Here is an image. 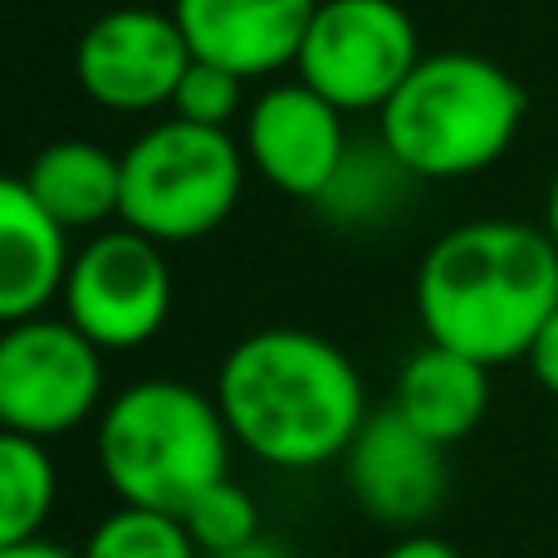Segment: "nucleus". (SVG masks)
Returning a JSON list of instances; mask_svg holds the SVG:
<instances>
[{"label": "nucleus", "instance_id": "1", "mask_svg": "<svg viewBox=\"0 0 558 558\" xmlns=\"http://www.w3.org/2000/svg\"><path fill=\"white\" fill-rule=\"evenodd\" d=\"M558 308V245L530 221H465L446 231L416 270L426 343L456 348L485 367L530 357Z\"/></svg>", "mask_w": 558, "mask_h": 558}, {"label": "nucleus", "instance_id": "2", "mask_svg": "<svg viewBox=\"0 0 558 558\" xmlns=\"http://www.w3.org/2000/svg\"><path fill=\"white\" fill-rule=\"evenodd\" d=\"M216 407L231 441L279 471L338 461L367 422L353 357L304 328H260L241 338L216 377Z\"/></svg>", "mask_w": 558, "mask_h": 558}, {"label": "nucleus", "instance_id": "3", "mask_svg": "<svg viewBox=\"0 0 558 558\" xmlns=\"http://www.w3.org/2000/svg\"><path fill=\"white\" fill-rule=\"evenodd\" d=\"M383 143L416 182H461L490 172L530 113L524 84L471 49L422 54L383 108Z\"/></svg>", "mask_w": 558, "mask_h": 558}, {"label": "nucleus", "instance_id": "4", "mask_svg": "<svg viewBox=\"0 0 558 558\" xmlns=\"http://www.w3.org/2000/svg\"><path fill=\"white\" fill-rule=\"evenodd\" d=\"M98 465L123 505L182 514L206 485L231 475V426L216 397L147 377L104 407Z\"/></svg>", "mask_w": 558, "mask_h": 558}, {"label": "nucleus", "instance_id": "5", "mask_svg": "<svg viewBox=\"0 0 558 558\" xmlns=\"http://www.w3.org/2000/svg\"><path fill=\"white\" fill-rule=\"evenodd\" d=\"M245 186V147L226 128L157 123L123 153V206L118 221L157 245L211 235L235 211Z\"/></svg>", "mask_w": 558, "mask_h": 558}, {"label": "nucleus", "instance_id": "6", "mask_svg": "<svg viewBox=\"0 0 558 558\" xmlns=\"http://www.w3.org/2000/svg\"><path fill=\"white\" fill-rule=\"evenodd\" d=\"M422 64L416 25L397 0H318L299 45V78L343 113L383 108Z\"/></svg>", "mask_w": 558, "mask_h": 558}, {"label": "nucleus", "instance_id": "7", "mask_svg": "<svg viewBox=\"0 0 558 558\" xmlns=\"http://www.w3.org/2000/svg\"><path fill=\"white\" fill-rule=\"evenodd\" d=\"M104 402V348L69 318H20L0 328V432L49 441Z\"/></svg>", "mask_w": 558, "mask_h": 558}, {"label": "nucleus", "instance_id": "8", "mask_svg": "<svg viewBox=\"0 0 558 558\" xmlns=\"http://www.w3.org/2000/svg\"><path fill=\"white\" fill-rule=\"evenodd\" d=\"M59 299H64V318L88 343H98L104 353H128L162 333L172 314V270L162 260V245L133 226H118V231H98L69 260Z\"/></svg>", "mask_w": 558, "mask_h": 558}, {"label": "nucleus", "instance_id": "9", "mask_svg": "<svg viewBox=\"0 0 558 558\" xmlns=\"http://www.w3.org/2000/svg\"><path fill=\"white\" fill-rule=\"evenodd\" d=\"M192 59L196 54L177 15L123 5L98 15L78 35L74 74L78 88L108 113H147V108L172 104Z\"/></svg>", "mask_w": 558, "mask_h": 558}, {"label": "nucleus", "instance_id": "10", "mask_svg": "<svg viewBox=\"0 0 558 558\" xmlns=\"http://www.w3.org/2000/svg\"><path fill=\"white\" fill-rule=\"evenodd\" d=\"M245 162L294 202H318L348 153L343 108L294 78L275 84L245 113Z\"/></svg>", "mask_w": 558, "mask_h": 558}, {"label": "nucleus", "instance_id": "11", "mask_svg": "<svg viewBox=\"0 0 558 558\" xmlns=\"http://www.w3.org/2000/svg\"><path fill=\"white\" fill-rule=\"evenodd\" d=\"M348 490L367 520L416 530L446 495V446L426 441L397 407L373 412L343 451Z\"/></svg>", "mask_w": 558, "mask_h": 558}, {"label": "nucleus", "instance_id": "12", "mask_svg": "<svg viewBox=\"0 0 558 558\" xmlns=\"http://www.w3.org/2000/svg\"><path fill=\"white\" fill-rule=\"evenodd\" d=\"M314 10L318 0H177L172 15L196 59L265 78L299 59Z\"/></svg>", "mask_w": 558, "mask_h": 558}, {"label": "nucleus", "instance_id": "13", "mask_svg": "<svg viewBox=\"0 0 558 558\" xmlns=\"http://www.w3.org/2000/svg\"><path fill=\"white\" fill-rule=\"evenodd\" d=\"M64 226L35 202L25 177H0V328L45 314L64 289L69 241Z\"/></svg>", "mask_w": 558, "mask_h": 558}, {"label": "nucleus", "instance_id": "14", "mask_svg": "<svg viewBox=\"0 0 558 558\" xmlns=\"http://www.w3.org/2000/svg\"><path fill=\"white\" fill-rule=\"evenodd\" d=\"M397 412L436 446H456L490 412V367L441 343H422L397 373Z\"/></svg>", "mask_w": 558, "mask_h": 558}, {"label": "nucleus", "instance_id": "15", "mask_svg": "<svg viewBox=\"0 0 558 558\" xmlns=\"http://www.w3.org/2000/svg\"><path fill=\"white\" fill-rule=\"evenodd\" d=\"M25 186L64 231H94L123 206V157L84 137H64L29 157Z\"/></svg>", "mask_w": 558, "mask_h": 558}, {"label": "nucleus", "instance_id": "16", "mask_svg": "<svg viewBox=\"0 0 558 558\" xmlns=\"http://www.w3.org/2000/svg\"><path fill=\"white\" fill-rule=\"evenodd\" d=\"M416 177L407 172L392 157V147L377 137V143H348L343 162H338L333 182L318 196V211L333 226H348V231H363V226H377L387 216L402 211V196Z\"/></svg>", "mask_w": 558, "mask_h": 558}, {"label": "nucleus", "instance_id": "17", "mask_svg": "<svg viewBox=\"0 0 558 558\" xmlns=\"http://www.w3.org/2000/svg\"><path fill=\"white\" fill-rule=\"evenodd\" d=\"M54 510V461L45 441L0 432V554L35 544Z\"/></svg>", "mask_w": 558, "mask_h": 558}, {"label": "nucleus", "instance_id": "18", "mask_svg": "<svg viewBox=\"0 0 558 558\" xmlns=\"http://www.w3.org/2000/svg\"><path fill=\"white\" fill-rule=\"evenodd\" d=\"M78 558H202L177 514L118 505L78 549Z\"/></svg>", "mask_w": 558, "mask_h": 558}, {"label": "nucleus", "instance_id": "19", "mask_svg": "<svg viewBox=\"0 0 558 558\" xmlns=\"http://www.w3.org/2000/svg\"><path fill=\"white\" fill-rule=\"evenodd\" d=\"M177 520L186 524V534H192V544H196L202 558L231 554V549H241V544L260 539V510H255L251 490H241L231 475L216 481V485H206Z\"/></svg>", "mask_w": 558, "mask_h": 558}, {"label": "nucleus", "instance_id": "20", "mask_svg": "<svg viewBox=\"0 0 558 558\" xmlns=\"http://www.w3.org/2000/svg\"><path fill=\"white\" fill-rule=\"evenodd\" d=\"M241 88H245L241 74L211 64V59H192L172 94V113L196 128H226L241 113Z\"/></svg>", "mask_w": 558, "mask_h": 558}, {"label": "nucleus", "instance_id": "21", "mask_svg": "<svg viewBox=\"0 0 558 558\" xmlns=\"http://www.w3.org/2000/svg\"><path fill=\"white\" fill-rule=\"evenodd\" d=\"M530 373H534V383L544 387V392H554L558 397V308L549 314V324L539 328V338H534V348H530Z\"/></svg>", "mask_w": 558, "mask_h": 558}, {"label": "nucleus", "instance_id": "22", "mask_svg": "<svg viewBox=\"0 0 558 558\" xmlns=\"http://www.w3.org/2000/svg\"><path fill=\"white\" fill-rule=\"evenodd\" d=\"M387 558H461L456 554V544L436 539V534H407V539H397Z\"/></svg>", "mask_w": 558, "mask_h": 558}, {"label": "nucleus", "instance_id": "23", "mask_svg": "<svg viewBox=\"0 0 558 558\" xmlns=\"http://www.w3.org/2000/svg\"><path fill=\"white\" fill-rule=\"evenodd\" d=\"M211 558H289L284 544H275V539H251V544H241V549H231V554H211Z\"/></svg>", "mask_w": 558, "mask_h": 558}, {"label": "nucleus", "instance_id": "24", "mask_svg": "<svg viewBox=\"0 0 558 558\" xmlns=\"http://www.w3.org/2000/svg\"><path fill=\"white\" fill-rule=\"evenodd\" d=\"M0 558H78V554L59 549V544H45V539H35V544H20V549H5Z\"/></svg>", "mask_w": 558, "mask_h": 558}, {"label": "nucleus", "instance_id": "25", "mask_svg": "<svg viewBox=\"0 0 558 558\" xmlns=\"http://www.w3.org/2000/svg\"><path fill=\"white\" fill-rule=\"evenodd\" d=\"M544 231H549V241L558 245V172L549 182V202H544Z\"/></svg>", "mask_w": 558, "mask_h": 558}, {"label": "nucleus", "instance_id": "26", "mask_svg": "<svg viewBox=\"0 0 558 558\" xmlns=\"http://www.w3.org/2000/svg\"><path fill=\"white\" fill-rule=\"evenodd\" d=\"M554 451H558V422H554Z\"/></svg>", "mask_w": 558, "mask_h": 558}]
</instances>
